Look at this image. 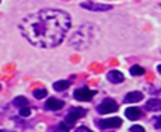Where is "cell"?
I'll use <instances>...</instances> for the list:
<instances>
[{"instance_id":"cell-1","label":"cell","mask_w":161,"mask_h":132,"mask_svg":"<svg viewBox=\"0 0 161 132\" xmlns=\"http://www.w3.org/2000/svg\"><path fill=\"white\" fill-rule=\"evenodd\" d=\"M69 27V15L59 9H41L27 15L18 24L21 35L39 48H53L59 45Z\"/></svg>"},{"instance_id":"cell-2","label":"cell","mask_w":161,"mask_h":132,"mask_svg":"<svg viewBox=\"0 0 161 132\" xmlns=\"http://www.w3.org/2000/svg\"><path fill=\"white\" fill-rule=\"evenodd\" d=\"M91 42H92V27L83 26L71 36L69 44L72 47H75V48H86Z\"/></svg>"},{"instance_id":"cell-3","label":"cell","mask_w":161,"mask_h":132,"mask_svg":"<svg viewBox=\"0 0 161 132\" xmlns=\"http://www.w3.org/2000/svg\"><path fill=\"white\" fill-rule=\"evenodd\" d=\"M116 110H118V104H116V101L112 99V98L104 99V101L97 107V111H98L99 114H110V113H114Z\"/></svg>"},{"instance_id":"cell-4","label":"cell","mask_w":161,"mask_h":132,"mask_svg":"<svg viewBox=\"0 0 161 132\" xmlns=\"http://www.w3.org/2000/svg\"><path fill=\"white\" fill-rule=\"evenodd\" d=\"M122 125V120L119 117H110V119H101L97 120V126L99 129H112V128H118Z\"/></svg>"},{"instance_id":"cell-5","label":"cell","mask_w":161,"mask_h":132,"mask_svg":"<svg viewBox=\"0 0 161 132\" xmlns=\"http://www.w3.org/2000/svg\"><path fill=\"white\" fill-rule=\"evenodd\" d=\"M83 116H86V110H84V108L74 107V108H71V111H69V114L66 116L65 122H66V123L72 128V126H74V123H75V120H77V119H80V117H83Z\"/></svg>"},{"instance_id":"cell-6","label":"cell","mask_w":161,"mask_h":132,"mask_svg":"<svg viewBox=\"0 0 161 132\" xmlns=\"http://www.w3.org/2000/svg\"><path fill=\"white\" fill-rule=\"evenodd\" d=\"M93 95H95V92L87 89V87H80V89H77V90L74 92V98L77 101H84V102L91 101L92 98H93Z\"/></svg>"},{"instance_id":"cell-7","label":"cell","mask_w":161,"mask_h":132,"mask_svg":"<svg viewBox=\"0 0 161 132\" xmlns=\"http://www.w3.org/2000/svg\"><path fill=\"white\" fill-rule=\"evenodd\" d=\"M80 6L83 9H89V11H98V12H104V11H110L112 5H101V3H95V2H83Z\"/></svg>"},{"instance_id":"cell-8","label":"cell","mask_w":161,"mask_h":132,"mask_svg":"<svg viewBox=\"0 0 161 132\" xmlns=\"http://www.w3.org/2000/svg\"><path fill=\"white\" fill-rule=\"evenodd\" d=\"M65 107V102L60 101V99H56V98H48L47 102H45V108L47 110H51V111H57Z\"/></svg>"},{"instance_id":"cell-9","label":"cell","mask_w":161,"mask_h":132,"mask_svg":"<svg viewBox=\"0 0 161 132\" xmlns=\"http://www.w3.org/2000/svg\"><path fill=\"white\" fill-rule=\"evenodd\" d=\"M107 80L113 84H119V83H122L125 78H124V74H122L120 71L113 69V71H108V72H107Z\"/></svg>"},{"instance_id":"cell-10","label":"cell","mask_w":161,"mask_h":132,"mask_svg":"<svg viewBox=\"0 0 161 132\" xmlns=\"http://www.w3.org/2000/svg\"><path fill=\"white\" fill-rule=\"evenodd\" d=\"M125 116L130 120H137V119L142 117V110L137 108V107H130V108L125 110Z\"/></svg>"},{"instance_id":"cell-11","label":"cell","mask_w":161,"mask_h":132,"mask_svg":"<svg viewBox=\"0 0 161 132\" xmlns=\"http://www.w3.org/2000/svg\"><path fill=\"white\" fill-rule=\"evenodd\" d=\"M142 99H143V93L142 92H131V93L126 95L124 101L126 104H134V102H140Z\"/></svg>"},{"instance_id":"cell-12","label":"cell","mask_w":161,"mask_h":132,"mask_svg":"<svg viewBox=\"0 0 161 132\" xmlns=\"http://www.w3.org/2000/svg\"><path fill=\"white\" fill-rule=\"evenodd\" d=\"M145 110L146 111H158V110H161V101L157 99V98L149 99L146 102V105H145Z\"/></svg>"},{"instance_id":"cell-13","label":"cell","mask_w":161,"mask_h":132,"mask_svg":"<svg viewBox=\"0 0 161 132\" xmlns=\"http://www.w3.org/2000/svg\"><path fill=\"white\" fill-rule=\"evenodd\" d=\"M68 86H69V81H56L53 84V89L56 92H63L68 89Z\"/></svg>"},{"instance_id":"cell-14","label":"cell","mask_w":161,"mask_h":132,"mask_svg":"<svg viewBox=\"0 0 161 132\" xmlns=\"http://www.w3.org/2000/svg\"><path fill=\"white\" fill-rule=\"evenodd\" d=\"M14 105L15 107H20V108H23V107H27V99L23 96H18L14 99Z\"/></svg>"},{"instance_id":"cell-15","label":"cell","mask_w":161,"mask_h":132,"mask_svg":"<svg viewBox=\"0 0 161 132\" xmlns=\"http://www.w3.org/2000/svg\"><path fill=\"white\" fill-rule=\"evenodd\" d=\"M130 72H131L133 75H143V74H145V69H143L142 66H139V65H134V66L130 68Z\"/></svg>"},{"instance_id":"cell-16","label":"cell","mask_w":161,"mask_h":132,"mask_svg":"<svg viewBox=\"0 0 161 132\" xmlns=\"http://www.w3.org/2000/svg\"><path fill=\"white\" fill-rule=\"evenodd\" d=\"M33 96L36 99H44V98H47V89H36L33 92Z\"/></svg>"},{"instance_id":"cell-17","label":"cell","mask_w":161,"mask_h":132,"mask_svg":"<svg viewBox=\"0 0 161 132\" xmlns=\"http://www.w3.org/2000/svg\"><path fill=\"white\" fill-rule=\"evenodd\" d=\"M32 114V110L30 108H27V107H23V108H20V116L21 117H29Z\"/></svg>"},{"instance_id":"cell-18","label":"cell","mask_w":161,"mask_h":132,"mask_svg":"<svg viewBox=\"0 0 161 132\" xmlns=\"http://www.w3.org/2000/svg\"><path fill=\"white\" fill-rule=\"evenodd\" d=\"M152 123H154L155 129H161V116H155L152 119Z\"/></svg>"},{"instance_id":"cell-19","label":"cell","mask_w":161,"mask_h":132,"mask_svg":"<svg viewBox=\"0 0 161 132\" xmlns=\"http://www.w3.org/2000/svg\"><path fill=\"white\" fill-rule=\"evenodd\" d=\"M130 131H137V132H145V129H143V126H131L130 128Z\"/></svg>"},{"instance_id":"cell-20","label":"cell","mask_w":161,"mask_h":132,"mask_svg":"<svg viewBox=\"0 0 161 132\" xmlns=\"http://www.w3.org/2000/svg\"><path fill=\"white\" fill-rule=\"evenodd\" d=\"M75 131H77V132H83V131H91V129H89V128H86V126H80V128H77Z\"/></svg>"},{"instance_id":"cell-21","label":"cell","mask_w":161,"mask_h":132,"mask_svg":"<svg viewBox=\"0 0 161 132\" xmlns=\"http://www.w3.org/2000/svg\"><path fill=\"white\" fill-rule=\"evenodd\" d=\"M157 69H158V72H160V74H161V65H160V66H158V68H157Z\"/></svg>"}]
</instances>
